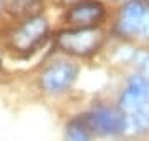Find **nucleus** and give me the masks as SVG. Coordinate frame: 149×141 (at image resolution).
Listing matches in <instances>:
<instances>
[{"label":"nucleus","instance_id":"11","mask_svg":"<svg viewBox=\"0 0 149 141\" xmlns=\"http://www.w3.org/2000/svg\"><path fill=\"white\" fill-rule=\"evenodd\" d=\"M139 35L144 38H149V8L144 13L143 23H141V28H139Z\"/></svg>","mask_w":149,"mask_h":141},{"label":"nucleus","instance_id":"2","mask_svg":"<svg viewBox=\"0 0 149 141\" xmlns=\"http://www.w3.org/2000/svg\"><path fill=\"white\" fill-rule=\"evenodd\" d=\"M104 35L95 27H80L73 30H65L56 37V43L63 52L74 57L93 55L103 45Z\"/></svg>","mask_w":149,"mask_h":141},{"label":"nucleus","instance_id":"7","mask_svg":"<svg viewBox=\"0 0 149 141\" xmlns=\"http://www.w3.org/2000/svg\"><path fill=\"white\" fill-rule=\"evenodd\" d=\"M146 10H148V7L139 0L128 2L121 8V15H119V20H118V32L124 37L139 35V28H141Z\"/></svg>","mask_w":149,"mask_h":141},{"label":"nucleus","instance_id":"6","mask_svg":"<svg viewBox=\"0 0 149 141\" xmlns=\"http://www.w3.org/2000/svg\"><path fill=\"white\" fill-rule=\"evenodd\" d=\"M104 17V7L96 2V0H83L80 3H74L70 12L66 13L68 23L74 25L76 28L80 27H93L100 23Z\"/></svg>","mask_w":149,"mask_h":141},{"label":"nucleus","instance_id":"1","mask_svg":"<svg viewBox=\"0 0 149 141\" xmlns=\"http://www.w3.org/2000/svg\"><path fill=\"white\" fill-rule=\"evenodd\" d=\"M50 25L45 17L32 15L23 18L8 35V45L17 53H30L43 43L47 38Z\"/></svg>","mask_w":149,"mask_h":141},{"label":"nucleus","instance_id":"4","mask_svg":"<svg viewBox=\"0 0 149 141\" xmlns=\"http://www.w3.org/2000/svg\"><path fill=\"white\" fill-rule=\"evenodd\" d=\"M90 114L93 131L104 136H116L126 133V116L121 110L113 106H96Z\"/></svg>","mask_w":149,"mask_h":141},{"label":"nucleus","instance_id":"5","mask_svg":"<svg viewBox=\"0 0 149 141\" xmlns=\"http://www.w3.org/2000/svg\"><path fill=\"white\" fill-rule=\"evenodd\" d=\"M149 108V80L146 76H131L128 87L119 96V110L124 114Z\"/></svg>","mask_w":149,"mask_h":141},{"label":"nucleus","instance_id":"13","mask_svg":"<svg viewBox=\"0 0 149 141\" xmlns=\"http://www.w3.org/2000/svg\"><path fill=\"white\" fill-rule=\"evenodd\" d=\"M63 3H80V2H83V0H61Z\"/></svg>","mask_w":149,"mask_h":141},{"label":"nucleus","instance_id":"9","mask_svg":"<svg viewBox=\"0 0 149 141\" xmlns=\"http://www.w3.org/2000/svg\"><path fill=\"white\" fill-rule=\"evenodd\" d=\"M126 116V133L131 135H144L149 131V108L136 113L124 114Z\"/></svg>","mask_w":149,"mask_h":141},{"label":"nucleus","instance_id":"10","mask_svg":"<svg viewBox=\"0 0 149 141\" xmlns=\"http://www.w3.org/2000/svg\"><path fill=\"white\" fill-rule=\"evenodd\" d=\"M37 3H38V0H5L7 10L10 12L12 15L22 17V18L38 15V13H33L32 12L37 8Z\"/></svg>","mask_w":149,"mask_h":141},{"label":"nucleus","instance_id":"3","mask_svg":"<svg viewBox=\"0 0 149 141\" xmlns=\"http://www.w3.org/2000/svg\"><path fill=\"white\" fill-rule=\"evenodd\" d=\"M78 76V68L66 60H58L47 65L40 73V88L48 95H60L71 88Z\"/></svg>","mask_w":149,"mask_h":141},{"label":"nucleus","instance_id":"12","mask_svg":"<svg viewBox=\"0 0 149 141\" xmlns=\"http://www.w3.org/2000/svg\"><path fill=\"white\" fill-rule=\"evenodd\" d=\"M141 66H143L144 76L149 80V55H146V57H144V60L141 61Z\"/></svg>","mask_w":149,"mask_h":141},{"label":"nucleus","instance_id":"8","mask_svg":"<svg viewBox=\"0 0 149 141\" xmlns=\"http://www.w3.org/2000/svg\"><path fill=\"white\" fill-rule=\"evenodd\" d=\"M93 126L90 121V114H80L68 121L66 125V141H91L93 136Z\"/></svg>","mask_w":149,"mask_h":141},{"label":"nucleus","instance_id":"15","mask_svg":"<svg viewBox=\"0 0 149 141\" xmlns=\"http://www.w3.org/2000/svg\"><path fill=\"white\" fill-rule=\"evenodd\" d=\"M0 70H2V66H0Z\"/></svg>","mask_w":149,"mask_h":141},{"label":"nucleus","instance_id":"14","mask_svg":"<svg viewBox=\"0 0 149 141\" xmlns=\"http://www.w3.org/2000/svg\"><path fill=\"white\" fill-rule=\"evenodd\" d=\"M3 10H5V0H0V15Z\"/></svg>","mask_w":149,"mask_h":141}]
</instances>
